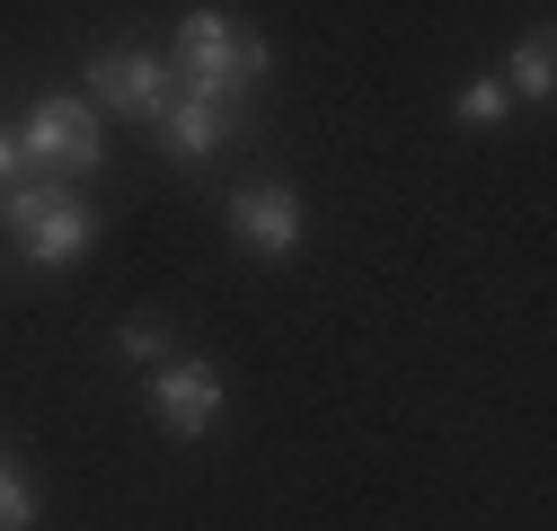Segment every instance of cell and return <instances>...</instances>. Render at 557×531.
<instances>
[{"mask_svg":"<svg viewBox=\"0 0 557 531\" xmlns=\"http://www.w3.org/2000/svg\"><path fill=\"white\" fill-rule=\"evenodd\" d=\"M18 160H27L36 177L89 186V177L107 169V124H98V107H89V98H72V89L36 98V107H27V124H18Z\"/></svg>","mask_w":557,"mask_h":531,"instance_id":"2","label":"cell"},{"mask_svg":"<svg viewBox=\"0 0 557 531\" xmlns=\"http://www.w3.org/2000/svg\"><path fill=\"white\" fill-rule=\"evenodd\" d=\"M222 408H231V381H222V363L169 355V363L151 372V425H160V434L195 443V434H213V425H222Z\"/></svg>","mask_w":557,"mask_h":531,"instance_id":"3","label":"cell"},{"mask_svg":"<svg viewBox=\"0 0 557 531\" xmlns=\"http://www.w3.org/2000/svg\"><path fill=\"white\" fill-rule=\"evenodd\" d=\"M496 81L513 89V107H548V89H557V36L531 27V36L505 53V72H496Z\"/></svg>","mask_w":557,"mask_h":531,"instance_id":"8","label":"cell"},{"mask_svg":"<svg viewBox=\"0 0 557 531\" xmlns=\"http://www.w3.org/2000/svg\"><path fill=\"white\" fill-rule=\"evenodd\" d=\"M231 239L248 248V257H293L301 239H310V205L293 186H274V177H248V186H231Z\"/></svg>","mask_w":557,"mask_h":531,"instance_id":"6","label":"cell"},{"mask_svg":"<svg viewBox=\"0 0 557 531\" xmlns=\"http://www.w3.org/2000/svg\"><path fill=\"white\" fill-rule=\"evenodd\" d=\"M169 337H177V328H169L160 310H133V319L115 328V355H124V363H143V372H160V363H169Z\"/></svg>","mask_w":557,"mask_h":531,"instance_id":"9","label":"cell"},{"mask_svg":"<svg viewBox=\"0 0 557 531\" xmlns=\"http://www.w3.org/2000/svg\"><path fill=\"white\" fill-rule=\"evenodd\" d=\"M460 124H469V133H496V124H513V89H505L496 72H486V81H469V89H460Z\"/></svg>","mask_w":557,"mask_h":531,"instance_id":"10","label":"cell"},{"mask_svg":"<svg viewBox=\"0 0 557 531\" xmlns=\"http://www.w3.org/2000/svg\"><path fill=\"white\" fill-rule=\"evenodd\" d=\"M0 531H36V479L10 452H0Z\"/></svg>","mask_w":557,"mask_h":531,"instance_id":"11","label":"cell"},{"mask_svg":"<svg viewBox=\"0 0 557 531\" xmlns=\"http://www.w3.org/2000/svg\"><path fill=\"white\" fill-rule=\"evenodd\" d=\"M169 62L160 53H143V45H98L89 53V107H107V115H133V124H151L160 107H169Z\"/></svg>","mask_w":557,"mask_h":531,"instance_id":"4","label":"cell"},{"mask_svg":"<svg viewBox=\"0 0 557 531\" xmlns=\"http://www.w3.org/2000/svg\"><path fill=\"white\" fill-rule=\"evenodd\" d=\"M18 177H27V160H18V133H10V124H0V195H10Z\"/></svg>","mask_w":557,"mask_h":531,"instance_id":"12","label":"cell"},{"mask_svg":"<svg viewBox=\"0 0 557 531\" xmlns=\"http://www.w3.org/2000/svg\"><path fill=\"white\" fill-rule=\"evenodd\" d=\"M239 133H248V107L203 98V89H186V81H177V89H169V107L151 115V143H160L169 160H186V169H195V160H213L222 143H239Z\"/></svg>","mask_w":557,"mask_h":531,"instance_id":"5","label":"cell"},{"mask_svg":"<svg viewBox=\"0 0 557 531\" xmlns=\"http://www.w3.org/2000/svg\"><path fill=\"white\" fill-rule=\"evenodd\" d=\"M265 72H274V45H265L239 10H186V18H177V81H186V89L248 107Z\"/></svg>","mask_w":557,"mask_h":531,"instance_id":"1","label":"cell"},{"mask_svg":"<svg viewBox=\"0 0 557 531\" xmlns=\"http://www.w3.org/2000/svg\"><path fill=\"white\" fill-rule=\"evenodd\" d=\"M98 248V205L81 186H53L45 205L18 222V257L36 266V275H53V266H72V257H89Z\"/></svg>","mask_w":557,"mask_h":531,"instance_id":"7","label":"cell"}]
</instances>
